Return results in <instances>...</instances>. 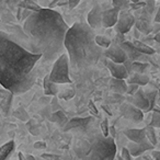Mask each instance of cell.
Segmentation results:
<instances>
[{"mask_svg":"<svg viewBox=\"0 0 160 160\" xmlns=\"http://www.w3.org/2000/svg\"><path fill=\"white\" fill-rule=\"evenodd\" d=\"M23 30L29 38V51L42 54L45 62H55L66 51L65 38L69 27L62 14L51 8L32 12L24 21Z\"/></svg>","mask_w":160,"mask_h":160,"instance_id":"6da1fadb","label":"cell"},{"mask_svg":"<svg viewBox=\"0 0 160 160\" xmlns=\"http://www.w3.org/2000/svg\"><path fill=\"white\" fill-rule=\"evenodd\" d=\"M42 54L32 53L10 40L5 32L0 35V83L14 94L29 91L38 79L35 65Z\"/></svg>","mask_w":160,"mask_h":160,"instance_id":"7a4b0ae2","label":"cell"},{"mask_svg":"<svg viewBox=\"0 0 160 160\" xmlns=\"http://www.w3.org/2000/svg\"><path fill=\"white\" fill-rule=\"evenodd\" d=\"M96 36L88 23L77 22L69 28L65 47L73 70H82L98 64L104 51L97 44Z\"/></svg>","mask_w":160,"mask_h":160,"instance_id":"3957f363","label":"cell"},{"mask_svg":"<svg viewBox=\"0 0 160 160\" xmlns=\"http://www.w3.org/2000/svg\"><path fill=\"white\" fill-rule=\"evenodd\" d=\"M116 157V145L114 137L98 136L92 144L88 160H114Z\"/></svg>","mask_w":160,"mask_h":160,"instance_id":"277c9868","label":"cell"},{"mask_svg":"<svg viewBox=\"0 0 160 160\" xmlns=\"http://www.w3.org/2000/svg\"><path fill=\"white\" fill-rule=\"evenodd\" d=\"M69 60L68 54L64 53L54 62L53 68L49 73V79L51 81L58 85H65V83H71L72 80L69 76Z\"/></svg>","mask_w":160,"mask_h":160,"instance_id":"5b68a950","label":"cell"},{"mask_svg":"<svg viewBox=\"0 0 160 160\" xmlns=\"http://www.w3.org/2000/svg\"><path fill=\"white\" fill-rule=\"evenodd\" d=\"M103 55L108 59L114 62H118V64H124L128 59V56H127L125 49L121 46V44H118V43H114L109 48H105V51L103 52Z\"/></svg>","mask_w":160,"mask_h":160,"instance_id":"8992f818","label":"cell"},{"mask_svg":"<svg viewBox=\"0 0 160 160\" xmlns=\"http://www.w3.org/2000/svg\"><path fill=\"white\" fill-rule=\"evenodd\" d=\"M135 24V17L131 12L126 10H122L118 17V21L115 25V31L118 33L125 34L132 29V27Z\"/></svg>","mask_w":160,"mask_h":160,"instance_id":"52a82bcc","label":"cell"},{"mask_svg":"<svg viewBox=\"0 0 160 160\" xmlns=\"http://www.w3.org/2000/svg\"><path fill=\"white\" fill-rule=\"evenodd\" d=\"M121 112L122 115L124 116L126 120L132 121L134 123H139L144 121V112L142 110L138 109L134 104L131 103H124L121 105Z\"/></svg>","mask_w":160,"mask_h":160,"instance_id":"ba28073f","label":"cell"},{"mask_svg":"<svg viewBox=\"0 0 160 160\" xmlns=\"http://www.w3.org/2000/svg\"><path fill=\"white\" fill-rule=\"evenodd\" d=\"M93 118L91 116L88 118H73L70 121H68L66 126L62 128L64 132H70V131H79V132H86L89 128L90 124L92 123Z\"/></svg>","mask_w":160,"mask_h":160,"instance_id":"9c48e42d","label":"cell"},{"mask_svg":"<svg viewBox=\"0 0 160 160\" xmlns=\"http://www.w3.org/2000/svg\"><path fill=\"white\" fill-rule=\"evenodd\" d=\"M108 69L111 72L113 78H118V79H128L129 78V72L127 70L126 66L124 64H118V62H114L112 60L108 59L105 60Z\"/></svg>","mask_w":160,"mask_h":160,"instance_id":"30bf717a","label":"cell"},{"mask_svg":"<svg viewBox=\"0 0 160 160\" xmlns=\"http://www.w3.org/2000/svg\"><path fill=\"white\" fill-rule=\"evenodd\" d=\"M13 92L10 90L6 89L2 87L0 90V108H1V113L3 116H9L11 112V105H12V98H13Z\"/></svg>","mask_w":160,"mask_h":160,"instance_id":"8fae6325","label":"cell"},{"mask_svg":"<svg viewBox=\"0 0 160 160\" xmlns=\"http://www.w3.org/2000/svg\"><path fill=\"white\" fill-rule=\"evenodd\" d=\"M153 148H155V146H153L147 138L140 142H131L127 145V149L129 150V152H131V155L133 156V157H138V156H140L142 153H144L145 151L153 150Z\"/></svg>","mask_w":160,"mask_h":160,"instance_id":"7c38bea8","label":"cell"},{"mask_svg":"<svg viewBox=\"0 0 160 160\" xmlns=\"http://www.w3.org/2000/svg\"><path fill=\"white\" fill-rule=\"evenodd\" d=\"M122 10L120 8H115L113 7L112 9L105 10L103 11V16H102V27L103 28H112L115 27L116 23L118 21V17Z\"/></svg>","mask_w":160,"mask_h":160,"instance_id":"4fadbf2b","label":"cell"},{"mask_svg":"<svg viewBox=\"0 0 160 160\" xmlns=\"http://www.w3.org/2000/svg\"><path fill=\"white\" fill-rule=\"evenodd\" d=\"M102 16L103 11L101 10L100 6H94L87 17V23L92 28L93 30L100 29L102 27Z\"/></svg>","mask_w":160,"mask_h":160,"instance_id":"5bb4252c","label":"cell"},{"mask_svg":"<svg viewBox=\"0 0 160 160\" xmlns=\"http://www.w3.org/2000/svg\"><path fill=\"white\" fill-rule=\"evenodd\" d=\"M121 46L125 49L128 59L132 62H140L142 58H145V54H142V52H139L136 46L134 45V43L132 42H123L121 43Z\"/></svg>","mask_w":160,"mask_h":160,"instance_id":"9a60e30c","label":"cell"},{"mask_svg":"<svg viewBox=\"0 0 160 160\" xmlns=\"http://www.w3.org/2000/svg\"><path fill=\"white\" fill-rule=\"evenodd\" d=\"M132 100H133V104L135 105V107H137L138 109L142 110V111H145V112H148L150 103H149V100H148V98H147L146 93H145L142 90H138L133 96Z\"/></svg>","mask_w":160,"mask_h":160,"instance_id":"2e32d148","label":"cell"},{"mask_svg":"<svg viewBox=\"0 0 160 160\" xmlns=\"http://www.w3.org/2000/svg\"><path fill=\"white\" fill-rule=\"evenodd\" d=\"M124 135L126 136L131 142H140L147 138L146 127H145V128H140V129H135V128L126 129V131H124Z\"/></svg>","mask_w":160,"mask_h":160,"instance_id":"e0dca14e","label":"cell"},{"mask_svg":"<svg viewBox=\"0 0 160 160\" xmlns=\"http://www.w3.org/2000/svg\"><path fill=\"white\" fill-rule=\"evenodd\" d=\"M43 88H44V93L46 96H56L59 93V88H58V83H55L51 81L49 79V73L45 76L43 79Z\"/></svg>","mask_w":160,"mask_h":160,"instance_id":"ac0fdd59","label":"cell"},{"mask_svg":"<svg viewBox=\"0 0 160 160\" xmlns=\"http://www.w3.org/2000/svg\"><path fill=\"white\" fill-rule=\"evenodd\" d=\"M110 87L116 93H127V88L128 85L126 83L125 79H118V78H113L110 80Z\"/></svg>","mask_w":160,"mask_h":160,"instance_id":"d6986e66","label":"cell"},{"mask_svg":"<svg viewBox=\"0 0 160 160\" xmlns=\"http://www.w3.org/2000/svg\"><path fill=\"white\" fill-rule=\"evenodd\" d=\"M150 79L147 75L145 73H138V72H134L132 76H129L128 78V82L129 83H136V85L139 86H146L147 83H149Z\"/></svg>","mask_w":160,"mask_h":160,"instance_id":"ffe728a7","label":"cell"},{"mask_svg":"<svg viewBox=\"0 0 160 160\" xmlns=\"http://www.w3.org/2000/svg\"><path fill=\"white\" fill-rule=\"evenodd\" d=\"M51 121L53 123H55V124H57L59 127L64 128V127L67 125V123H68L69 120H68V118L66 116V114H65L62 111H56V112H54V113L52 114Z\"/></svg>","mask_w":160,"mask_h":160,"instance_id":"44dd1931","label":"cell"},{"mask_svg":"<svg viewBox=\"0 0 160 160\" xmlns=\"http://www.w3.org/2000/svg\"><path fill=\"white\" fill-rule=\"evenodd\" d=\"M14 147H16V144H14L13 140L6 142L1 147V149H0V160H7L12 155V152H13Z\"/></svg>","mask_w":160,"mask_h":160,"instance_id":"7402d4cb","label":"cell"},{"mask_svg":"<svg viewBox=\"0 0 160 160\" xmlns=\"http://www.w3.org/2000/svg\"><path fill=\"white\" fill-rule=\"evenodd\" d=\"M133 43L136 46V48H137L139 52H142V54H145V55H152V54L156 53V51L152 48V47L149 46V45H147L146 43L142 42V41L135 40Z\"/></svg>","mask_w":160,"mask_h":160,"instance_id":"603a6c76","label":"cell"},{"mask_svg":"<svg viewBox=\"0 0 160 160\" xmlns=\"http://www.w3.org/2000/svg\"><path fill=\"white\" fill-rule=\"evenodd\" d=\"M132 69H133V72L146 73L147 70L149 69V64L148 62H133Z\"/></svg>","mask_w":160,"mask_h":160,"instance_id":"cb8c5ba5","label":"cell"},{"mask_svg":"<svg viewBox=\"0 0 160 160\" xmlns=\"http://www.w3.org/2000/svg\"><path fill=\"white\" fill-rule=\"evenodd\" d=\"M96 42H97V44H98L100 47H102V48H109V47L112 45V41L110 40L109 38L103 36V35H97Z\"/></svg>","mask_w":160,"mask_h":160,"instance_id":"d4e9b609","label":"cell"},{"mask_svg":"<svg viewBox=\"0 0 160 160\" xmlns=\"http://www.w3.org/2000/svg\"><path fill=\"white\" fill-rule=\"evenodd\" d=\"M146 135H147V139H148L149 142L153 145V146H156L158 140H157V136H156L155 127L147 125L146 126Z\"/></svg>","mask_w":160,"mask_h":160,"instance_id":"484cf974","label":"cell"},{"mask_svg":"<svg viewBox=\"0 0 160 160\" xmlns=\"http://www.w3.org/2000/svg\"><path fill=\"white\" fill-rule=\"evenodd\" d=\"M148 125L149 126L160 128V112L153 110V112L151 113V122Z\"/></svg>","mask_w":160,"mask_h":160,"instance_id":"4316f807","label":"cell"},{"mask_svg":"<svg viewBox=\"0 0 160 160\" xmlns=\"http://www.w3.org/2000/svg\"><path fill=\"white\" fill-rule=\"evenodd\" d=\"M146 96L149 100V103H150V107H149V110H148V112H149V111H151V110H153V108H155V104L158 99V91H149Z\"/></svg>","mask_w":160,"mask_h":160,"instance_id":"83f0119b","label":"cell"},{"mask_svg":"<svg viewBox=\"0 0 160 160\" xmlns=\"http://www.w3.org/2000/svg\"><path fill=\"white\" fill-rule=\"evenodd\" d=\"M75 89H72V88L71 89H65L58 93V98L62 99V100H69V99H71L75 96Z\"/></svg>","mask_w":160,"mask_h":160,"instance_id":"f1b7e54d","label":"cell"},{"mask_svg":"<svg viewBox=\"0 0 160 160\" xmlns=\"http://www.w3.org/2000/svg\"><path fill=\"white\" fill-rule=\"evenodd\" d=\"M131 0H113V7L120 8L121 10L131 7Z\"/></svg>","mask_w":160,"mask_h":160,"instance_id":"f546056e","label":"cell"},{"mask_svg":"<svg viewBox=\"0 0 160 160\" xmlns=\"http://www.w3.org/2000/svg\"><path fill=\"white\" fill-rule=\"evenodd\" d=\"M22 6H24L25 9H29V10H31V11H38L40 9H42V8H40L38 5H35L32 0H25L24 2L22 3Z\"/></svg>","mask_w":160,"mask_h":160,"instance_id":"4dcf8cb0","label":"cell"},{"mask_svg":"<svg viewBox=\"0 0 160 160\" xmlns=\"http://www.w3.org/2000/svg\"><path fill=\"white\" fill-rule=\"evenodd\" d=\"M14 114H16L17 118H19L21 121H28V120H29V114H28L27 112L22 109V108L18 109V111H17Z\"/></svg>","mask_w":160,"mask_h":160,"instance_id":"1f68e13d","label":"cell"},{"mask_svg":"<svg viewBox=\"0 0 160 160\" xmlns=\"http://www.w3.org/2000/svg\"><path fill=\"white\" fill-rule=\"evenodd\" d=\"M138 90H139V85H136V83H129L128 88H127V93H128L129 96L133 97L134 94L138 91Z\"/></svg>","mask_w":160,"mask_h":160,"instance_id":"d6a6232c","label":"cell"},{"mask_svg":"<svg viewBox=\"0 0 160 160\" xmlns=\"http://www.w3.org/2000/svg\"><path fill=\"white\" fill-rule=\"evenodd\" d=\"M101 129H102V135L105 136V137H109L110 131H109V125H108V120L102 122V124H101Z\"/></svg>","mask_w":160,"mask_h":160,"instance_id":"836d02e7","label":"cell"},{"mask_svg":"<svg viewBox=\"0 0 160 160\" xmlns=\"http://www.w3.org/2000/svg\"><path fill=\"white\" fill-rule=\"evenodd\" d=\"M121 157H122L124 160H132V157H133V156L131 155V152H129V150L127 149V147H124V148H122Z\"/></svg>","mask_w":160,"mask_h":160,"instance_id":"e575fe53","label":"cell"},{"mask_svg":"<svg viewBox=\"0 0 160 160\" xmlns=\"http://www.w3.org/2000/svg\"><path fill=\"white\" fill-rule=\"evenodd\" d=\"M42 158L45 160H57L59 159V156L57 155H49V153H44L42 155Z\"/></svg>","mask_w":160,"mask_h":160,"instance_id":"d590c367","label":"cell"},{"mask_svg":"<svg viewBox=\"0 0 160 160\" xmlns=\"http://www.w3.org/2000/svg\"><path fill=\"white\" fill-rule=\"evenodd\" d=\"M81 1V0H68V5H69V9H75L76 7H77L78 5H79V2Z\"/></svg>","mask_w":160,"mask_h":160,"instance_id":"8d00e7d4","label":"cell"},{"mask_svg":"<svg viewBox=\"0 0 160 160\" xmlns=\"http://www.w3.org/2000/svg\"><path fill=\"white\" fill-rule=\"evenodd\" d=\"M34 148L35 149H45L46 148V144H45L44 142H36L35 144H34Z\"/></svg>","mask_w":160,"mask_h":160,"instance_id":"74e56055","label":"cell"},{"mask_svg":"<svg viewBox=\"0 0 160 160\" xmlns=\"http://www.w3.org/2000/svg\"><path fill=\"white\" fill-rule=\"evenodd\" d=\"M147 3L145 2H136V3H131V8H133V9H138V8L140 7H146Z\"/></svg>","mask_w":160,"mask_h":160,"instance_id":"f35d334b","label":"cell"},{"mask_svg":"<svg viewBox=\"0 0 160 160\" xmlns=\"http://www.w3.org/2000/svg\"><path fill=\"white\" fill-rule=\"evenodd\" d=\"M151 156H152L155 160H160V151L153 150L152 152H151Z\"/></svg>","mask_w":160,"mask_h":160,"instance_id":"ab89813d","label":"cell"},{"mask_svg":"<svg viewBox=\"0 0 160 160\" xmlns=\"http://www.w3.org/2000/svg\"><path fill=\"white\" fill-rule=\"evenodd\" d=\"M153 41H155V42L160 46V32H158V33L153 36Z\"/></svg>","mask_w":160,"mask_h":160,"instance_id":"60d3db41","label":"cell"},{"mask_svg":"<svg viewBox=\"0 0 160 160\" xmlns=\"http://www.w3.org/2000/svg\"><path fill=\"white\" fill-rule=\"evenodd\" d=\"M155 22L156 23H160V7H159V9H158V11H157V14H156V17H155Z\"/></svg>","mask_w":160,"mask_h":160,"instance_id":"b9f144b4","label":"cell"},{"mask_svg":"<svg viewBox=\"0 0 160 160\" xmlns=\"http://www.w3.org/2000/svg\"><path fill=\"white\" fill-rule=\"evenodd\" d=\"M18 156H19V160H28V159H27V157H24L22 152H19V153H18Z\"/></svg>","mask_w":160,"mask_h":160,"instance_id":"7bdbcfd3","label":"cell"},{"mask_svg":"<svg viewBox=\"0 0 160 160\" xmlns=\"http://www.w3.org/2000/svg\"><path fill=\"white\" fill-rule=\"evenodd\" d=\"M25 157H27V159H28V160H35V158H34L32 155H27Z\"/></svg>","mask_w":160,"mask_h":160,"instance_id":"ee69618b","label":"cell"},{"mask_svg":"<svg viewBox=\"0 0 160 160\" xmlns=\"http://www.w3.org/2000/svg\"><path fill=\"white\" fill-rule=\"evenodd\" d=\"M157 103L160 107V90H158V99H157Z\"/></svg>","mask_w":160,"mask_h":160,"instance_id":"f6af8a7d","label":"cell"},{"mask_svg":"<svg viewBox=\"0 0 160 160\" xmlns=\"http://www.w3.org/2000/svg\"><path fill=\"white\" fill-rule=\"evenodd\" d=\"M111 136L112 137L115 136V129H114V127H111Z\"/></svg>","mask_w":160,"mask_h":160,"instance_id":"bcb514c9","label":"cell"},{"mask_svg":"<svg viewBox=\"0 0 160 160\" xmlns=\"http://www.w3.org/2000/svg\"><path fill=\"white\" fill-rule=\"evenodd\" d=\"M140 0H131V2L132 3H136V2H139Z\"/></svg>","mask_w":160,"mask_h":160,"instance_id":"7dc6e473","label":"cell"},{"mask_svg":"<svg viewBox=\"0 0 160 160\" xmlns=\"http://www.w3.org/2000/svg\"><path fill=\"white\" fill-rule=\"evenodd\" d=\"M116 160H124V159H123L121 156H118V157H116Z\"/></svg>","mask_w":160,"mask_h":160,"instance_id":"c3c4849f","label":"cell"}]
</instances>
